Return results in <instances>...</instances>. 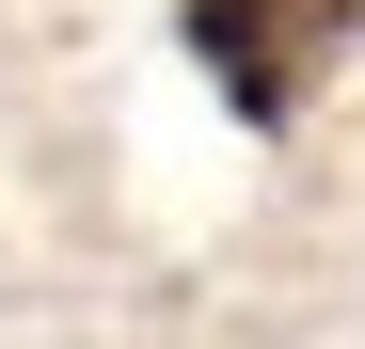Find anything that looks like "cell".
Returning a JSON list of instances; mask_svg holds the SVG:
<instances>
[{
  "label": "cell",
  "mask_w": 365,
  "mask_h": 349,
  "mask_svg": "<svg viewBox=\"0 0 365 349\" xmlns=\"http://www.w3.org/2000/svg\"><path fill=\"white\" fill-rule=\"evenodd\" d=\"M349 32H365V0H175V48L222 80L238 127H286V111L349 64Z\"/></svg>",
  "instance_id": "6da1fadb"
}]
</instances>
